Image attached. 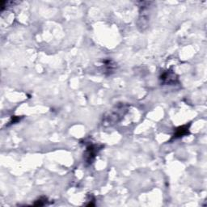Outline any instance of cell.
<instances>
[{
    "mask_svg": "<svg viewBox=\"0 0 207 207\" xmlns=\"http://www.w3.org/2000/svg\"><path fill=\"white\" fill-rule=\"evenodd\" d=\"M127 109H125V105H120L116 107L115 109H113L109 113L107 116L104 117V121L109 125L116 124L121 119V117L124 116V112H126Z\"/></svg>",
    "mask_w": 207,
    "mask_h": 207,
    "instance_id": "6da1fadb",
    "label": "cell"
},
{
    "mask_svg": "<svg viewBox=\"0 0 207 207\" xmlns=\"http://www.w3.org/2000/svg\"><path fill=\"white\" fill-rule=\"evenodd\" d=\"M96 152H98V149L97 147H96V146H94V145L89 146V147L87 148L86 154H85L87 162L89 163V164H92L94 158L96 156Z\"/></svg>",
    "mask_w": 207,
    "mask_h": 207,
    "instance_id": "7a4b0ae2",
    "label": "cell"
},
{
    "mask_svg": "<svg viewBox=\"0 0 207 207\" xmlns=\"http://www.w3.org/2000/svg\"><path fill=\"white\" fill-rule=\"evenodd\" d=\"M161 79L167 83H171V82H175L176 78H175V74L173 73L166 72L161 76Z\"/></svg>",
    "mask_w": 207,
    "mask_h": 207,
    "instance_id": "3957f363",
    "label": "cell"
},
{
    "mask_svg": "<svg viewBox=\"0 0 207 207\" xmlns=\"http://www.w3.org/2000/svg\"><path fill=\"white\" fill-rule=\"evenodd\" d=\"M188 132H189V128H188L187 126L180 127V128L176 130V133L174 134V138L176 139V138L182 137L183 135H185Z\"/></svg>",
    "mask_w": 207,
    "mask_h": 207,
    "instance_id": "277c9868",
    "label": "cell"
},
{
    "mask_svg": "<svg viewBox=\"0 0 207 207\" xmlns=\"http://www.w3.org/2000/svg\"><path fill=\"white\" fill-rule=\"evenodd\" d=\"M46 203V198L43 197V198H40L38 201H37V203H35V205H43Z\"/></svg>",
    "mask_w": 207,
    "mask_h": 207,
    "instance_id": "5b68a950",
    "label": "cell"
}]
</instances>
